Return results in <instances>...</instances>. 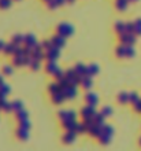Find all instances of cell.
Returning a JSON list of instances; mask_svg holds the SVG:
<instances>
[{"label": "cell", "instance_id": "1", "mask_svg": "<svg viewBox=\"0 0 141 151\" xmlns=\"http://www.w3.org/2000/svg\"><path fill=\"white\" fill-rule=\"evenodd\" d=\"M56 33L63 37H70L74 33V28H73V25L67 24V22H62L56 26Z\"/></svg>", "mask_w": 141, "mask_h": 151}, {"label": "cell", "instance_id": "2", "mask_svg": "<svg viewBox=\"0 0 141 151\" xmlns=\"http://www.w3.org/2000/svg\"><path fill=\"white\" fill-rule=\"evenodd\" d=\"M59 56H60V48L59 47L54 45L51 50L45 51V59H47L48 62H56Z\"/></svg>", "mask_w": 141, "mask_h": 151}, {"label": "cell", "instance_id": "3", "mask_svg": "<svg viewBox=\"0 0 141 151\" xmlns=\"http://www.w3.org/2000/svg\"><path fill=\"white\" fill-rule=\"evenodd\" d=\"M136 33H127V32H123L119 35V41L122 44H130V45H133L136 43Z\"/></svg>", "mask_w": 141, "mask_h": 151}, {"label": "cell", "instance_id": "4", "mask_svg": "<svg viewBox=\"0 0 141 151\" xmlns=\"http://www.w3.org/2000/svg\"><path fill=\"white\" fill-rule=\"evenodd\" d=\"M78 135L75 131H67L64 135H63V137H62V142L64 144H71V143H74V140H75V136Z\"/></svg>", "mask_w": 141, "mask_h": 151}, {"label": "cell", "instance_id": "5", "mask_svg": "<svg viewBox=\"0 0 141 151\" xmlns=\"http://www.w3.org/2000/svg\"><path fill=\"white\" fill-rule=\"evenodd\" d=\"M51 41L55 47H59V48H63L64 45H66V37L60 36V35H58V33H56L55 36L51 37Z\"/></svg>", "mask_w": 141, "mask_h": 151}, {"label": "cell", "instance_id": "6", "mask_svg": "<svg viewBox=\"0 0 141 151\" xmlns=\"http://www.w3.org/2000/svg\"><path fill=\"white\" fill-rule=\"evenodd\" d=\"M63 93L66 96V99H74L75 96H77V87H74V85L70 84L67 88L63 89Z\"/></svg>", "mask_w": 141, "mask_h": 151}, {"label": "cell", "instance_id": "7", "mask_svg": "<svg viewBox=\"0 0 141 151\" xmlns=\"http://www.w3.org/2000/svg\"><path fill=\"white\" fill-rule=\"evenodd\" d=\"M96 114V110H94V106H85V107L81 110V115H82V118H90V117H93Z\"/></svg>", "mask_w": 141, "mask_h": 151}, {"label": "cell", "instance_id": "8", "mask_svg": "<svg viewBox=\"0 0 141 151\" xmlns=\"http://www.w3.org/2000/svg\"><path fill=\"white\" fill-rule=\"evenodd\" d=\"M62 125H63V128H64L66 131H75L77 122H75V119L67 118V119H64V121H62Z\"/></svg>", "mask_w": 141, "mask_h": 151}, {"label": "cell", "instance_id": "9", "mask_svg": "<svg viewBox=\"0 0 141 151\" xmlns=\"http://www.w3.org/2000/svg\"><path fill=\"white\" fill-rule=\"evenodd\" d=\"M16 137L19 140H22V142H26V140L29 139V131L28 129H24V128H18L15 132Z\"/></svg>", "mask_w": 141, "mask_h": 151}, {"label": "cell", "instance_id": "10", "mask_svg": "<svg viewBox=\"0 0 141 151\" xmlns=\"http://www.w3.org/2000/svg\"><path fill=\"white\" fill-rule=\"evenodd\" d=\"M85 102L88 104H90V106H96V104L99 103V99L93 92H88V93L85 95Z\"/></svg>", "mask_w": 141, "mask_h": 151}, {"label": "cell", "instance_id": "11", "mask_svg": "<svg viewBox=\"0 0 141 151\" xmlns=\"http://www.w3.org/2000/svg\"><path fill=\"white\" fill-rule=\"evenodd\" d=\"M99 72H100V68L96 63H92L89 66H86V72L84 76H96L99 74Z\"/></svg>", "mask_w": 141, "mask_h": 151}, {"label": "cell", "instance_id": "12", "mask_svg": "<svg viewBox=\"0 0 141 151\" xmlns=\"http://www.w3.org/2000/svg\"><path fill=\"white\" fill-rule=\"evenodd\" d=\"M88 133H89L90 136H93V137H99V136L102 135L103 133V128L102 127H99V125H96V124H94L93 127L90 128L89 131H88Z\"/></svg>", "mask_w": 141, "mask_h": 151}, {"label": "cell", "instance_id": "13", "mask_svg": "<svg viewBox=\"0 0 141 151\" xmlns=\"http://www.w3.org/2000/svg\"><path fill=\"white\" fill-rule=\"evenodd\" d=\"M66 100V96H64V93H63V91L58 92V93H55V95H52V102L55 104H60L63 103Z\"/></svg>", "mask_w": 141, "mask_h": 151}, {"label": "cell", "instance_id": "14", "mask_svg": "<svg viewBox=\"0 0 141 151\" xmlns=\"http://www.w3.org/2000/svg\"><path fill=\"white\" fill-rule=\"evenodd\" d=\"M92 76H82V81H81V85H82V88H85V89H90V87H92Z\"/></svg>", "mask_w": 141, "mask_h": 151}, {"label": "cell", "instance_id": "15", "mask_svg": "<svg viewBox=\"0 0 141 151\" xmlns=\"http://www.w3.org/2000/svg\"><path fill=\"white\" fill-rule=\"evenodd\" d=\"M104 115H103V113L100 111V113H96V114L93 115V119H94V124L96 125H99V127H104Z\"/></svg>", "mask_w": 141, "mask_h": 151}, {"label": "cell", "instance_id": "16", "mask_svg": "<svg viewBox=\"0 0 141 151\" xmlns=\"http://www.w3.org/2000/svg\"><path fill=\"white\" fill-rule=\"evenodd\" d=\"M15 48H16V44H14L11 41V43H8V44H6V45H4L3 52H4V54H7V55H14Z\"/></svg>", "mask_w": 141, "mask_h": 151}, {"label": "cell", "instance_id": "17", "mask_svg": "<svg viewBox=\"0 0 141 151\" xmlns=\"http://www.w3.org/2000/svg\"><path fill=\"white\" fill-rule=\"evenodd\" d=\"M99 142H100V144H103V146H107V144H110L111 139H112V136L107 135V133H102V135L97 137Z\"/></svg>", "mask_w": 141, "mask_h": 151}, {"label": "cell", "instance_id": "18", "mask_svg": "<svg viewBox=\"0 0 141 151\" xmlns=\"http://www.w3.org/2000/svg\"><path fill=\"white\" fill-rule=\"evenodd\" d=\"M34 43H37V41H36V36H34V35H31V33L25 35V37H24V44H25V45H33Z\"/></svg>", "mask_w": 141, "mask_h": 151}, {"label": "cell", "instance_id": "19", "mask_svg": "<svg viewBox=\"0 0 141 151\" xmlns=\"http://www.w3.org/2000/svg\"><path fill=\"white\" fill-rule=\"evenodd\" d=\"M114 28H115V32H117L118 35H121V33L126 32V24H123L122 21H118V22H115Z\"/></svg>", "mask_w": 141, "mask_h": 151}, {"label": "cell", "instance_id": "20", "mask_svg": "<svg viewBox=\"0 0 141 151\" xmlns=\"http://www.w3.org/2000/svg\"><path fill=\"white\" fill-rule=\"evenodd\" d=\"M31 59L33 60H43V59H45V52H43V51H33V54H31Z\"/></svg>", "mask_w": 141, "mask_h": 151}, {"label": "cell", "instance_id": "21", "mask_svg": "<svg viewBox=\"0 0 141 151\" xmlns=\"http://www.w3.org/2000/svg\"><path fill=\"white\" fill-rule=\"evenodd\" d=\"M48 91H49V93H51V95H55V93H58V92L63 91V89L60 88L59 83H55V84H51V85L48 87Z\"/></svg>", "mask_w": 141, "mask_h": 151}, {"label": "cell", "instance_id": "22", "mask_svg": "<svg viewBox=\"0 0 141 151\" xmlns=\"http://www.w3.org/2000/svg\"><path fill=\"white\" fill-rule=\"evenodd\" d=\"M127 4H129V0H117L115 7H117V10H119V11H123V10H126Z\"/></svg>", "mask_w": 141, "mask_h": 151}, {"label": "cell", "instance_id": "23", "mask_svg": "<svg viewBox=\"0 0 141 151\" xmlns=\"http://www.w3.org/2000/svg\"><path fill=\"white\" fill-rule=\"evenodd\" d=\"M45 70H47V73H49V74H54V73L58 70V65H56V62H48L47 66H45Z\"/></svg>", "mask_w": 141, "mask_h": 151}, {"label": "cell", "instance_id": "24", "mask_svg": "<svg viewBox=\"0 0 141 151\" xmlns=\"http://www.w3.org/2000/svg\"><path fill=\"white\" fill-rule=\"evenodd\" d=\"M115 54H117L118 58H123V56H126V45L125 44H121L119 47H117Z\"/></svg>", "mask_w": 141, "mask_h": 151}, {"label": "cell", "instance_id": "25", "mask_svg": "<svg viewBox=\"0 0 141 151\" xmlns=\"http://www.w3.org/2000/svg\"><path fill=\"white\" fill-rule=\"evenodd\" d=\"M24 35H12L11 36V41L16 45H21V44L24 43Z\"/></svg>", "mask_w": 141, "mask_h": 151}, {"label": "cell", "instance_id": "26", "mask_svg": "<svg viewBox=\"0 0 141 151\" xmlns=\"http://www.w3.org/2000/svg\"><path fill=\"white\" fill-rule=\"evenodd\" d=\"M118 102H119V103H129V93L121 92V93L118 95Z\"/></svg>", "mask_w": 141, "mask_h": 151}, {"label": "cell", "instance_id": "27", "mask_svg": "<svg viewBox=\"0 0 141 151\" xmlns=\"http://www.w3.org/2000/svg\"><path fill=\"white\" fill-rule=\"evenodd\" d=\"M74 69H75V72H77V74H79V76H84L86 72V66L82 63H77L74 66Z\"/></svg>", "mask_w": 141, "mask_h": 151}, {"label": "cell", "instance_id": "28", "mask_svg": "<svg viewBox=\"0 0 141 151\" xmlns=\"http://www.w3.org/2000/svg\"><path fill=\"white\" fill-rule=\"evenodd\" d=\"M15 115L16 118H18V121H21V119H26L28 118V111L25 110V109H22V110H18V111H15Z\"/></svg>", "mask_w": 141, "mask_h": 151}, {"label": "cell", "instance_id": "29", "mask_svg": "<svg viewBox=\"0 0 141 151\" xmlns=\"http://www.w3.org/2000/svg\"><path fill=\"white\" fill-rule=\"evenodd\" d=\"M82 124L85 125V128H86V131H89L90 128L94 125V119H93V117H90V118H84V121H82Z\"/></svg>", "mask_w": 141, "mask_h": 151}, {"label": "cell", "instance_id": "30", "mask_svg": "<svg viewBox=\"0 0 141 151\" xmlns=\"http://www.w3.org/2000/svg\"><path fill=\"white\" fill-rule=\"evenodd\" d=\"M126 45V58H133L134 56V48L133 45H130V44H125Z\"/></svg>", "mask_w": 141, "mask_h": 151}, {"label": "cell", "instance_id": "31", "mask_svg": "<svg viewBox=\"0 0 141 151\" xmlns=\"http://www.w3.org/2000/svg\"><path fill=\"white\" fill-rule=\"evenodd\" d=\"M75 76H77V72H75L74 68H73V69H67L66 72H64V77H66V78H69V80L74 78Z\"/></svg>", "mask_w": 141, "mask_h": 151}, {"label": "cell", "instance_id": "32", "mask_svg": "<svg viewBox=\"0 0 141 151\" xmlns=\"http://www.w3.org/2000/svg\"><path fill=\"white\" fill-rule=\"evenodd\" d=\"M81 81H82V76L77 74L74 78L70 80V84H71V85H74V87H78V85H81Z\"/></svg>", "mask_w": 141, "mask_h": 151}, {"label": "cell", "instance_id": "33", "mask_svg": "<svg viewBox=\"0 0 141 151\" xmlns=\"http://www.w3.org/2000/svg\"><path fill=\"white\" fill-rule=\"evenodd\" d=\"M12 65L14 66H24V56H15L12 58Z\"/></svg>", "mask_w": 141, "mask_h": 151}, {"label": "cell", "instance_id": "34", "mask_svg": "<svg viewBox=\"0 0 141 151\" xmlns=\"http://www.w3.org/2000/svg\"><path fill=\"white\" fill-rule=\"evenodd\" d=\"M102 113H103L104 117H111L112 113H114V110H112V107H110V106H104V107L102 109Z\"/></svg>", "mask_w": 141, "mask_h": 151}, {"label": "cell", "instance_id": "35", "mask_svg": "<svg viewBox=\"0 0 141 151\" xmlns=\"http://www.w3.org/2000/svg\"><path fill=\"white\" fill-rule=\"evenodd\" d=\"M58 83H59V85H60V88H62V89H64V88H67L69 85H70V80L66 78V77H63V78L59 80Z\"/></svg>", "mask_w": 141, "mask_h": 151}, {"label": "cell", "instance_id": "36", "mask_svg": "<svg viewBox=\"0 0 141 151\" xmlns=\"http://www.w3.org/2000/svg\"><path fill=\"white\" fill-rule=\"evenodd\" d=\"M11 103H12V107H14V111H18V110H22V109H24V103H22L21 100H14Z\"/></svg>", "mask_w": 141, "mask_h": 151}, {"label": "cell", "instance_id": "37", "mask_svg": "<svg viewBox=\"0 0 141 151\" xmlns=\"http://www.w3.org/2000/svg\"><path fill=\"white\" fill-rule=\"evenodd\" d=\"M41 45H43V50H45V51H48V50H51V48L54 47V44H52L51 40H44L43 43H41Z\"/></svg>", "mask_w": 141, "mask_h": 151}, {"label": "cell", "instance_id": "38", "mask_svg": "<svg viewBox=\"0 0 141 151\" xmlns=\"http://www.w3.org/2000/svg\"><path fill=\"white\" fill-rule=\"evenodd\" d=\"M134 30H136V24L134 22H126V32L134 33Z\"/></svg>", "mask_w": 141, "mask_h": 151}, {"label": "cell", "instance_id": "39", "mask_svg": "<svg viewBox=\"0 0 141 151\" xmlns=\"http://www.w3.org/2000/svg\"><path fill=\"white\" fill-rule=\"evenodd\" d=\"M138 95L136 93V92H132V93H129V102L130 103H133V104H136L138 102Z\"/></svg>", "mask_w": 141, "mask_h": 151}, {"label": "cell", "instance_id": "40", "mask_svg": "<svg viewBox=\"0 0 141 151\" xmlns=\"http://www.w3.org/2000/svg\"><path fill=\"white\" fill-rule=\"evenodd\" d=\"M30 127H31V125H30V122L28 121V118H26V119H21V121H19V128H24V129H28V131H29V129H30Z\"/></svg>", "mask_w": 141, "mask_h": 151}, {"label": "cell", "instance_id": "41", "mask_svg": "<svg viewBox=\"0 0 141 151\" xmlns=\"http://www.w3.org/2000/svg\"><path fill=\"white\" fill-rule=\"evenodd\" d=\"M75 132H77V133H85V132H88V131H86L85 125H84L82 122H79V124H77V127H75Z\"/></svg>", "mask_w": 141, "mask_h": 151}, {"label": "cell", "instance_id": "42", "mask_svg": "<svg viewBox=\"0 0 141 151\" xmlns=\"http://www.w3.org/2000/svg\"><path fill=\"white\" fill-rule=\"evenodd\" d=\"M11 6V0H0V10H6Z\"/></svg>", "mask_w": 141, "mask_h": 151}, {"label": "cell", "instance_id": "43", "mask_svg": "<svg viewBox=\"0 0 141 151\" xmlns=\"http://www.w3.org/2000/svg\"><path fill=\"white\" fill-rule=\"evenodd\" d=\"M103 133H107V135L112 136V135H114L112 127H111V125H104V127H103Z\"/></svg>", "mask_w": 141, "mask_h": 151}, {"label": "cell", "instance_id": "44", "mask_svg": "<svg viewBox=\"0 0 141 151\" xmlns=\"http://www.w3.org/2000/svg\"><path fill=\"white\" fill-rule=\"evenodd\" d=\"M14 55H15V56H24V55H25L24 47H21V45H16L15 51H14Z\"/></svg>", "mask_w": 141, "mask_h": 151}, {"label": "cell", "instance_id": "45", "mask_svg": "<svg viewBox=\"0 0 141 151\" xmlns=\"http://www.w3.org/2000/svg\"><path fill=\"white\" fill-rule=\"evenodd\" d=\"M0 92H1V93H4V95L7 96L8 93L11 92V88L8 87V85H6V84H3V85L0 87Z\"/></svg>", "mask_w": 141, "mask_h": 151}, {"label": "cell", "instance_id": "46", "mask_svg": "<svg viewBox=\"0 0 141 151\" xmlns=\"http://www.w3.org/2000/svg\"><path fill=\"white\" fill-rule=\"evenodd\" d=\"M3 111H4V113H12V111H14V107H12V103H10V102H7V103L4 104Z\"/></svg>", "mask_w": 141, "mask_h": 151}, {"label": "cell", "instance_id": "47", "mask_svg": "<svg viewBox=\"0 0 141 151\" xmlns=\"http://www.w3.org/2000/svg\"><path fill=\"white\" fill-rule=\"evenodd\" d=\"M58 117L62 119V121H64V119L69 118V111H66V110H60V111L58 113Z\"/></svg>", "mask_w": 141, "mask_h": 151}, {"label": "cell", "instance_id": "48", "mask_svg": "<svg viewBox=\"0 0 141 151\" xmlns=\"http://www.w3.org/2000/svg\"><path fill=\"white\" fill-rule=\"evenodd\" d=\"M54 77H55V78L59 81L60 78H63V77H64V72H63V70H60V69L58 68V70L54 73Z\"/></svg>", "mask_w": 141, "mask_h": 151}, {"label": "cell", "instance_id": "49", "mask_svg": "<svg viewBox=\"0 0 141 151\" xmlns=\"http://www.w3.org/2000/svg\"><path fill=\"white\" fill-rule=\"evenodd\" d=\"M12 73H14V69H12L11 66H4L3 68V74L4 76H11Z\"/></svg>", "mask_w": 141, "mask_h": 151}, {"label": "cell", "instance_id": "50", "mask_svg": "<svg viewBox=\"0 0 141 151\" xmlns=\"http://www.w3.org/2000/svg\"><path fill=\"white\" fill-rule=\"evenodd\" d=\"M30 69L33 70V72H37V70L40 69V62L39 60H33V62L30 63Z\"/></svg>", "mask_w": 141, "mask_h": 151}, {"label": "cell", "instance_id": "51", "mask_svg": "<svg viewBox=\"0 0 141 151\" xmlns=\"http://www.w3.org/2000/svg\"><path fill=\"white\" fill-rule=\"evenodd\" d=\"M47 6H48V8H49V10H55L56 7H59L58 3H56L55 0H49V1L47 3Z\"/></svg>", "mask_w": 141, "mask_h": 151}, {"label": "cell", "instance_id": "52", "mask_svg": "<svg viewBox=\"0 0 141 151\" xmlns=\"http://www.w3.org/2000/svg\"><path fill=\"white\" fill-rule=\"evenodd\" d=\"M31 50H33V51H43V45L39 43H34L31 45Z\"/></svg>", "mask_w": 141, "mask_h": 151}, {"label": "cell", "instance_id": "53", "mask_svg": "<svg viewBox=\"0 0 141 151\" xmlns=\"http://www.w3.org/2000/svg\"><path fill=\"white\" fill-rule=\"evenodd\" d=\"M69 118H70V119H75V118H77V113H75L74 110H70V111H69Z\"/></svg>", "mask_w": 141, "mask_h": 151}, {"label": "cell", "instance_id": "54", "mask_svg": "<svg viewBox=\"0 0 141 151\" xmlns=\"http://www.w3.org/2000/svg\"><path fill=\"white\" fill-rule=\"evenodd\" d=\"M134 109H136L137 111H140V113H141V100H138L137 103L134 104Z\"/></svg>", "mask_w": 141, "mask_h": 151}, {"label": "cell", "instance_id": "55", "mask_svg": "<svg viewBox=\"0 0 141 151\" xmlns=\"http://www.w3.org/2000/svg\"><path fill=\"white\" fill-rule=\"evenodd\" d=\"M7 103V100H6V98L4 99H0V110H3V107H4V104Z\"/></svg>", "mask_w": 141, "mask_h": 151}, {"label": "cell", "instance_id": "56", "mask_svg": "<svg viewBox=\"0 0 141 151\" xmlns=\"http://www.w3.org/2000/svg\"><path fill=\"white\" fill-rule=\"evenodd\" d=\"M134 33H136L137 36H141V26H136V30H134Z\"/></svg>", "mask_w": 141, "mask_h": 151}, {"label": "cell", "instance_id": "57", "mask_svg": "<svg viewBox=\"0 0 141 151\" xmlns=\"http://www.w3.org/2000/svg\"><path fill=\"white\" fill-rule=\"evenodd\" d=\"M4 45H6V43H4L3 40H0V51H3L4 50Z\"/></svg>", "mask_w": 141, "mask_h": 151}, {"label": "cell", "instance_id": "58", "mask_svg": "<svg viewBox=\"0 0 141 151\" xmlns=\"http://www.w3.org/2000/svg\"><path fill=\"white\" fill-rule=\"evenodd\" d=\"M56 3H58V6H62V4L66 3V0H55Z\"/></svg>", "mask_w": 141, "mask_h": 151}, {"label": "cell", "instance_id": "59", "mask_svg": "<svg viewBox=\"0 0 141 151\" xmlns=\"http://www.w3.org/2000/svg\"><path fill=\"white\" fill-rule=\"evenodd\" d=\"M134 24H136V26H141V18H138V19L136 21Z\"/></svg>", "mask_w": 141, "mask_h": 151}, {"label": "cell", "instance_id": "60", "mask_svg": "<svg viewBox=\"0 0 141 151\" xmlns=\"http://www.w3.org/2000/svg\"><path fill=\"white\" fill-rule=\"evenodd\" d=\"M4 84V80H3V76L0 74V87H1V85H3Z\"/></svg>", "mask_w": 141, "mask_h": 151}, {"label": "cell", "instance_id": "61", "mask_svg": "<svg viewBox=\"0 0 141 151\" xmlns=\"http://www.w3.org/2000/svg\"><path fill=\"white\" fill-rule=\"evenodd\" d=\"M66 3H70L71 4V3H74V0H66Z\"/></svg>", "mask_w": 141, "mask_h": 151}, {"label": "cell", "instance_id": "62", "mask_svg": "<svg viewBox=\"0 0 141 151\" xmlns=\"http://www.w3.org/2000/svg\"><path fill=\"white\" fill-rule=\"evenodd\" d=\"M43 1H45V3H48V1H49V0H43Z\"/></svg>", "mask_w": 141, "mask_h": 151}, {"label": "cell", "instance_id": "63", "mask_svg": "<svg viewBox=\"0 0 141 151\" xmlns=\"http://www.w3.org/2000/svg\"><path fill=\"white\" fill-rule=\"evenodd\" d=\"M129 1H137V0H129Z\"/></svg>", "mask_w": 141, "mask_h": 151}, {"label": "cell", "instance_id": "64", "mask_svg": "<svg viewBox=\"0 0 141 151\" xmlns=\"http://www.w3.org/2000/svg\"><path fill=\"white\" fill-rule=\"evenodd\" d=\"M140 144H141V139H140Z\"/></svg>", "mask_w": 141, "mask_h": 151}]
</instances>
